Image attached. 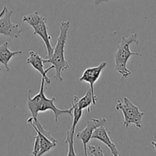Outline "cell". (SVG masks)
I'll list each match as a JSON object with an SVG mask.
<instances>
[{"label":"cell","instance_id":"6","mask_svg":"<svg viewBox=\"0 0 156 156\" xmlns=\"http://www.w3.org/2000/svg\"><path fill=\"white\" fill-rule=\"evenodd\" d=\"M27 123L28 126L33 127V129L36 131L37 133L38 139H39V143L41 149L38 153L37 156L43 155L44 154L50 152L52 149L56 147L57 142L56 139L51 135V133L50 131L47 130L41 124L38 120H34L32 117L28 118L27 120Z\"/></svg>","mask_w":156,"mask_h":156},{"label":"cell","instance_id":"19","mask_svg":"<svg viewBox=\"0 0 156 156\" xmlns=\"http://www.w3.org/2000/svg\"><path fill=\"white\" fill-rule=\"evenodd\" d=\"M0 72H1V68H0Z\"/></svg>","mask_w":156,"mask_h":156},{"label":"cell","instance_id":"10","mask_svg":"<svg viewBox=\"0 0 156 156\" xmlns=\"http://www.w3.org/2000/svg\"><path fill=\"white\" fill-rule=\"evenodd\" d=\"M72 106L73 107V123L71 125V127L66 131V139L65 140V143L68 144V153L67 155H76V152H75L74 149V136H75V131H76V126H77L78 123L80 120L81 117L82 116V110L78 107L75 102L72 101Z\"/></svg>","mask_w":156,"mask_h":156},{"label":"cell","instance_id":"3","mask_svg":"<svg viewBox=\"0 0 156 156\" xmlns=\"http://www.w3.org/2000/svg\"><path fill=\"white\" fill-rule=\"evenodd\" d=\"M132 43H135L136 44H140L138 39V35L136 33H134L129 36L128 37H122L121 41L117 45V48L114 53V61H115V70L121 75V79H126L127 76L132 73V72L128 69L126 67L128 60L129 57L132 56H143V55L137 52H133L129 48V45Z\"/></svg>","mask_w":156,"mask_h":156},{"label":"cell","instance_id":"7","mask_svg":"<svg viewBox=\"0 0 156 156\" xmlns=\"http://www.w3.org/2000/svg\"><path fill=\"white\" fill-rule=\"evenodd\" d=\"M13 11L5 7V13L0 17V34L16 39L22 32V28L18 24H14L11 21Z\"/></svg>","mask_w":156,"mask_h":156},{"label":"cell","instance_id":"13","mask_svg":"<svg viewBox=\"0 0 156 156\" xmlns=\"http://www.w3.org/2000/svg\"><path fill=\"white\" fill-rule=\"evenodd\" d=\"M9 47V42L5 41L0 46V63L4 66L6 72L9 73L11 72V68L9 66V61L12 59V57L18 54L22 53V50H17V51H11L8 48Z\"/></svg>","mask_w":156,"mask_h":156},{"label":"cell","instance_id":"15","mask_svg":"<svg viewBox=\"0 0 156 156\" xmlns=\"http://www.w3.org/2000/svg\"><path fill=\"white\" fill-rule=\"evenodd\" d=\"M87 149L90 151L91 155H98V156H104L103 150H102L101 146H87Z\"/></svg>","mask_w":156,"mask_h":156},{"label":"cell","instance_id":"18","mask_svg":"<svg viewBox=\"0 0 156 156\" xmlns=\"http://www.w3.org/2000/svg\"><path fill=\"white\" fill-rule=\"evenodd\" d=\"M5 6H4V7H3V9H2V12H0V17H1L2 15L3 14L5 13Z\"/></svg>","mask_w":156,"mask_h":156},{"label":"cell","instance_id":"14","mask_svg":"<svg viewBox=\"0 0 156 156\" xmlns=\"http://www.w3.org/2000/svg\"><path fill=\"white\" fill-rule=\"evenodd\" d=\"M72 101L75 102L78 105L79 108L83 111L84 109L88 110V112H91V105H92V95L90 91H88L84 97L82 98H79L77 96H74L73 98Z\"/></svg>","mask_w":156,"mask_h":156},{"label":"cell","instance_id":"1","mask_svg":"<svg viewBox=\"0 0 156 156\" xmlns=\"http://www.w3.org/2000/svg\"><path fill=\"white\" fill-rule=\"evenodd\" d=\"M45 79L42 77L41 79V84L40 91L38 94H37L34 97L32 98L30 96L31 91L29 90L27 94V106L28 110L31 114L32 118L34 120H37L38 114L40 112H45L47 111H53L55 117V122L58 121L59 117L61 115H69L73 117V107L72 106L69 109L61 110L59 109L54 105L56 101V97H53L51 98H48L45 95Z\"/></svg>","mask_w":156,"mask_h":156},{"label":"cell","instance_id":"12","mask_svg":"<svg viewBox=\"0 0 156 156\" xmlns=\"http://www.w3.org/2000/svg\"><path fill=\"white\" fill-rule=\"evenodd\" d=\"M91 139H95V140H100L104 144L106 145L113 155H119V152L117 150V146L111 140V137L109 136V131L105 127V126H101L98 127L97 129H94L92 135H91Z\"/></svg>","mask_w":156,"mask_h":156},{"label":"cell","instance_id":"17","mask_svg":"<svg viewBox=\"0 0 156 156\" xmlns=\"http://www.w3.org/2000/svg\"><path fill=\"white\" fill-rule=\"evenodd\" d=\"M111 1H114V0H94V1H92V4L93 5H99V4H101V3L108 2H111Z\"/></svg>","mask_w":156,"mask_h":156},{"label":"cell","instance_id":"4","mask_svg":"<svg viewBox=\"0 0 156 156\" xmlns=\"http://www.w3.org/2000/svg\"><path fill=\"white\" fill-rule=\"evenodd\" d=\"M22 21L31 26L34 29L33 34L34 35H39L44 42L47 48V55L46 58H49L52 55L53 48L50 43L51 37L48 34V28L47 25V19L43 17L37 11L31 14L25 15L22 18Z\"/></svg>","mask_w":156,"mask_h":156},{"label":"cell","instance_id":"11","mask_svg":"<svg viewBox=\"0 0 156 156\" xmlns=\"http://www.w3.org/2000/svg\"><path fill=\"white\" fill-rule=\"evenodd\" d=\"M27 62L28 64H30V65H31V66L34 69H35L37 71H38L41 73L42 77L45 79L46 83L50 84L51 82V80H50V78L47 76V73L50 70L54 69L53 65L49 67L48 69H45V68H44V63L43 62V58L37 53H36L34 51L29 52V56L27 59Z\"/></svg>","mask_w":156,"mask_h":156},{"label":"cell","instance_id":"5","mask_svg":"<svg viewBox=\"0 0 156 156\" xmlns=\"http://www.w3.org/2000/svg\"><path fill=\"white\" fill-rule=\"evenodd\" d=\"M116 110L121 111L123 114V125L126 128L130 124H134L136 127L141 128L143 117L145 113L141 112L136 105H134L128 98H123V101L118 100L116 105Z\"/></svg>","mask_w":156,"mask_h":156},{"label":"cell","instance_id":"2","mask_svg":"<svg viewBox=\"0 0 156 156\" xmlns=\"http://www.w3.org/2000/svg\"><path fill=\"white\" fill-rule=\"evenodd\" d=\"M70 21H62L59 27V34L57 38L55 48H53L52 55L47 59L43 58V62H50L55 69V79L60 82L63 81L62 71L67 70L70 67L65 58V47L68 38V32L70 27Z\"/></svg>","mask_w":156,"mask_h":156},{"label":"cell","instance_id":"16","mask_svg":"<svg viewBox=\"0 0 156 156\" xmlns=\"http://www.w3.org/2000/svg\"><path fill=\"white\" fill-rule=\"evenodd\" d=\"M40 149H41V146H40L39 139H38L37 136H36L34 137V149L33 152H31V155L37 156L40 152Z\"/></svg>","mask_w":156,"mask_h":156},{"label":"cell","instance_id":"9","mask_svg":"<svg viewBox=\"0 0 156 156\" xmlns=\"http://www.w3.org/2000/svg\"><path fill=\"white\" fill-rule=\"evenodd\" d=\"M107 123L106 118L95 119L91 118V120L87 121L86 127L82 131L76 134V137L79 140H82L84 146V155H88V149H87V145L88 142L91 140V135L95 129L101 126H105Z\"/></svg>","mask_w":156,"mask_h":156},{"label":"cell","instance_id":"8","mask_svg":"<svg viewBox=\"0 0 156 156\" xmlns=\"http://www.w3.org/2000/svg\"><path fill=\"white\" fill-rule=\"evenodd\" d=\"M106 62H102L99 64L98 66L95 67H89L87 68L84 71L82 76L79 78V81L80 82H87L90 85V90L91 91V95H92V105H96V101H97V97L95 95V92H94V85L95 82L100 78L101 75L102 71L107 66Z\"/></svg>","mask_w":156,"mask_h":156}]
</instances>
